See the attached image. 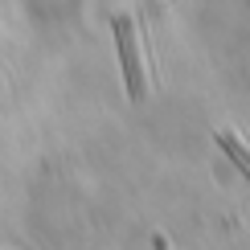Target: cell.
Wrapping results in <instances>:
<instances>
[{
  "mask_svg": "<svg viewBox=\"0 0 250 250\" xmlns=\"http://www.w3.org/2000/svg\"><path fill=\"white\" fill-rule=\"evenodd\" d=\"M217 144H222V148H226V156H230L238 168H242V176H250V152L242 148V144H238L230 131H222V135H217Z\"/></svg>",
  "mask_w": 250,
  "mask_h": 250,
  "instance_id": "2",
  "label": "cell"
},
{
  "mask_svg": "<svg viewBox=\"0 0 250 250\" xmlns=\"http://www.w3.org/2000/svg\"><path fill=\"white\" fill-rule=\"evenodd\" d=\"M115 45H119V62H123V78H127V95L140 103L144 99V74H140V49H135V25L127 13L115 17Z\"/></svg>",
  "mask_w": 250,
  "mask_h": 250,
  "instance_id": "1",
  "label": "cell"
}]
</instances>
